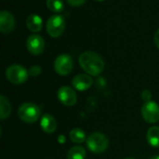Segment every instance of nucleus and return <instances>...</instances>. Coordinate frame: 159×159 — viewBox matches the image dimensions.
<instances>
[{"label":"nucleus","instance_id":"nucleus-3","mask_svg":"<svg viewBox=\"0 0 159 159\" xmlns=\"http://www.w3.org/2000/svg\"><path fill=\"white\" fill-rule=\"evenodd\" d=\"M41 115V110L38 105L33 102L22 103L18 109V116L20 119L25 123H34Z\"/></svg>","mask_w":159,"mask_h":159},{"label":"nucleus","instance_id":"nucleus-21","mask_svg":"<svg viewBox=\"0 0 159 159\" xmlns=\"http://www.w3.org/2000/svg\"><path fill=\"white\" fill-rule=\"evenodd\" d=\"M86 0H67V3L72 7H79L85 3Z\"/></svg>","mask_w":159,"mask_h":159},{"label":"nucleus","instance_id":"nucleus-12","mask_svg":"<svg viewBox=\"0 0 159 159\" xmlns=\"http://www.w3.org/2000/svg\"><path fill=\"white\" fill-rule=\"evenodd\" d=\"M40 126L41 129L44 132L46 133H53L56 129H57V121L54 118V116H52L49 114H45L42 116L41 118V122H40Z\"/></svg>","mask_w":159,"mask_h":159},{"label":"nucleus","instance_id":"nucleus-6","mask_svg":"<svg viewBox=\"0 0 159 159\" xmlns=\"http://www.w3.org/2000/svg\"><path fill=\"white\" fill-rule=\"evenodd\" d=\"M74 67V61L69 54L59 55L54 61V69L60 75H69Z\"/></svg>","mask_w":159,"mask_h":159},{"label":"nucleus","instance_id":"nucleus-23","mask_svg":"<svg viewBox=\"0 0 159 159\" xmlns=\"http://www.w3.org/2000/svg\"><path fill=\"white\" fill-rule=\"evenodd\" d=\"M58 141L60 142V143H64V142H65V137H64L63 135H61V136H59Z\"/></svg>","mask_w":159,"mask_h":159},{"label":"nucleus","instance_id":"nucleus-17","mask_svg":"<svg viewBox=\"0 0 159 159\" xmlns=\"http://www.w3.org/2000/svg\"><path fill=\"white\" fill-rule=\"evenodd\" d=\"M69 138L70 140L75 143H84L87 138L86 136V133L83 129H78V128H75V129H73L70 133H69Z\"/></svg>","mask_w":159,"mask_h":159},{"label":"nucleus","instance_id":"nucleus-22","mask_svg":"<svg viewBox=\"0 0 159 159\" xmlns=\"http://www.w3.org/2000/svg\"><path fill=\"white\" fill-rule=\"evenodd\" d=\"M154 41H155V44L156 46L159 48V29L157 31V33L155 34V38H154Z\"/></svg>","mask_w":159,"mask_h":159},{"label":"nucleus","instance_id":"nucleus-5","mask_svg":"<svg viewBox=\"0 0 159 159\" xmlns=\"http://www.w3.org/2000/svg\"><path fill=\"white\" fill-rule=\"evenodd\" d=\"M65 20L64 18L58 14V15H53L51 16L48 21H47V25H46V28H47V32L48 34L53 37V38H58L60 37L63 32H64V29H65Z\"/></svg>","mask_w":159,"mask_h":159},{"label":"nucleus","instance_id":"nucleus-14","mask_svg":"<svg viewBox=\"0 0 159 159\" xmlns=\"http://www.w3.org/2000/svg\"><path fill=\"white\" fill-rule=\"evenodd\" d=\"M146 139L151 146L156 148L159 147V127L155 126L150 128L146 133Z\"/></svg>","mask_w":159,"mask_h":159},{"label":"nucleus","instance_id":"nucleus-18","mask_svg":"<svg viewBox=\"0 0 159 159\" xmlns=\"http://www.w3.org/2000/svg\"><path fill=\"white\" fill-rule=\"evenodd\" d=\"M48 8L54 13H60L64 8V4L62 0H47Z\"/></svg>","mask_w":159,"mask_h":159},{"label":"nucleus","instance_id":"nucleus-7","mask_svg":"<svg viewBox=\"0 0 159 159\" xmlns=\"http://www.w3.org/2000/svg\"><path fill=\"white\" fill-rule=\"evenodd\" d=\"M142 116L143 119L150 124L159 121V105L155 102H147L142 107Z\"/></svg>","mask_w":159,"mask_h":159},{"label":"nucleus","instance_id":"nucleus-26","mask_svg":"<svg viewBox=\"0 0 159 159\" xmlns=\"http://www.w3.org/2000/svg\"><path fill=\"white\" fill-rule=\"evenodd\" d=\"M126 159H135V158H126Z\"/></svg>","mask_w":159,"mask_h":159},{"label":"nucleus","instance_id":"nucleus-25","mask_svg":"<svg viewBox=\"0 0 159 159\" xmlns=\"http://www.w3.org/2000/svg\"><path fill=\"white\" fill-rule=\"evenodd\" d=\"M96 1H103V0H96Z\"/></svg>","mask_w":159,"mask_h":159},{"label":"nucleus","instance_id":"nucleus-8","mask_svg":"<svg viewBox=\"0 0 159 159\" xmlns=\"http://www.w3.org/2000/svg\"><path fill=\"white\" fill-rule=\"evenodd\" d=\"M58 99L63 105L71 107L75 104L77 96L75 91L72 88L63 86L58 90Z\"/></svg>","mask_w":159,"mask_h":159},{"label":"nucleus","instance_id":"nucleus-9","mask_svg":"<svg viewBox=\"0 0 159 159\" xmlns=\"http://www.w3.org/2000/svg\"><path fill=\"white\" fill-rule=\"evenodd\" d=\"M28 51L33 55H40L45 49V40L38 34H32L26 42Z\"/></svg>","mask_w":159,"mask_h":159},{"label":"nucleus","instance_id":"nucleus-4","mask_svg":"<svg viewBox=\"0 0 159 159\" xmlns=\"http://www.w3.org/2000/svg\"><path fill=\"white\" fill-rule=\"evenodd\" d=\"M28 76L29 72L20 64H12L6 70L7 79L14 85L23 84L28 79Z\"/></svg>","mask_w":159,"mask_h":159},{"label":"nucleus","instance_id":"nucleus-10","mask_svg":"<svg viewBox=\"0 0 159 159\" xmlns=\"http://www.w3.org/2000/svg\"><path fill=\"white\" fill-rule=\"evenodd\" d=\"M15 27V18L7 10L0 12V31L3 34H8Z\"/></svg>","mask_w":159,"mask_h":159},{"label":"nucleus","instance_id":"nucleus-19","mask_svg":"<svg viewBox=\"0 0 159 159\" xmlns=\"http://www.w3.org/2000/svg\"><path fill=\"white\" fill-rule=\"evenodd\" d=\"M29 75H31V76H37V75H39L40 74H41V72H42V68L39 66V65H34V66H32L30 69H29Z\"/></svg>","mask_w":159,"mask_h":159},{"label":"nucleus","instance_id":"nucleus-13","mask_svg":"<svg viewBox=\"0 0 159 159\" xmlns=\"http://www.w3.org/2000/svg\"><path fill=\"white\" fill-rule=\"evenodd\" d=\"M26 26L33 33L40 32L43 27L42 18L39 15L34 14V13L30 14L26 19Z\"/></svg>","mask_w":159,"mask_h":159},{"label":"nucleus","instance_id":"nucleus-24","mask_svg":"<svg viewBox=\"0 0 159 159\" xmlns=\"http://www.w3.org/2000/svg\"><path fill=\"white\" fill-rule=\"evenodd\" d=\"M150 159H159V156H155V157H152Z\"/></svg>","mask_w":159,"mask_h":159},{"label":"nucleus","instance_id":"nucleus-11","mask_svg":"<svg viewBox=\"0 0 159 159\" xmlns=\"http://www.w3.org/2000/svg\"><path fill=\"white\" fill-rule=\"evenodd\" d=\"M92 84H93V80L89 76V75L80 74V75H75L72 80L73 87L79 91L87 90L92 86Z\"/></svg>","mask_w":159,"mask_h":159},{"label":"nucleus","instance_id":"nucleus-2","mask_svg":"<svg viewBox=\"0 0 159 159\" xmlns=\"http://www.w3.org/2000/svg\"><path fill=\"white\" fill-rule=\"evenodd\" d=\"M87 146L90 152L94 154H102L105 152L109 146L108 138L100 132H94L87 138Z\"/></svg>","mask_w":159,"mask_h":159},{"label":"nucleus","instance_id":"nucleus-1","mask_svg":"<svg viewBox=\"0 0 159 159\" xmlns=\"http://www.w3.org/2000/svg\"><path fill=\"white\" fill-rule=\"evenodd\" d=\"M81 68L89 75L97 76L104 69V61L102 56L94 51H85L78 59Z\"/></svg>","mask_w":159,"mask_h":159},{"label":"nucleus","instance_id":"nucleus-16","mask_svg":"<svg viewBox=\"0 0 159 159\" xmlns=\"http://www.w3.org/2000/svg\"><path fill=\"white\" fill-rule=\"evenodd\" d=\"M87 156L86 150L80 145L72 147L67 153V159H85Z\"/></svg>","mask_w":159,"mask_h":159},{"label":"nucleus","instance_id":"nucleus-20","mask_svg":"<svg viewBox=\"0 0 159 159\" xmlns=\"http://www.w3.org/2000/svg\"><path fill=\"white\" fill-rule=\"evenodd\" d=\"M142 99L145 102H150L151 101V99H152V93H151V91L150 90H148V89H144L143 92H142Z\"/></svg>","mask_w":159,"mask_h":159},{"label":"nucleus","instance_id":"nucleus-15","mask_svg":"<svg viewBox=\"0 0 159 159\" xmlns=\"http://www.w3.org/2000/svg\"><path fill=\"white\" fill-rule=\"evenodd\" d=\"M11 113V105L7 98L1 95L0 96V118L2 120L6 119L10 116Z\"/></svg>","mask_w":159,"mask_h":159}]
</instances>
